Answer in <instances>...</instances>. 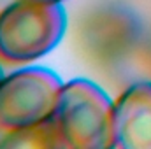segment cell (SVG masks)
<instances>
[{"mask_svg": "<svg viewBox=\"0 0 151 149\" xmlns=\"http://www.w3.org/2000/svg\"><path fill=\"white\" fill-rule=\"evenodd\" d=\"M53 119L63 148H116L114 100L90 79L76 77L63 82Z\"/></svg>", "mask_w": 151, "mask_h": 149, "instance_id": "7a4b0ae2", "label": "cell"}, {"mask_svg": "<svg viewBox=\"0 0 151 149\" xmlns=\"http://www.w3.org/2000/svg\"><path fill=\"white\" fill-rule=\"evenodd\" d=\"M114 135L119 149H151V81L130 84L114 100Z\"/></svg>", "mask_w": 151, "mask_h": 149, "instance_id": "277c9868", "label": "cell"}, {"mask_svg": "<svg viewBox=\"0 0 151 149\" xmlns=\"http://www.w3.org/2000/svg\"><path fill=\"white\" fill-rule=\"evenodd\" d=\"M0 148H35V149H47V148H63L58 126L55 119H47L44 123L32 125L27 128L5 132Z\"/></svg>", "mask_w": 151, "mask_h": 149, "instance_id": "5b68a950", "label": "cell"}, {"mask_svg": "<svg viewBox=\"0 0 151 149\" xmlns=\"http://www.w3.org/2000/svg\"><path fill=\"white\" fill-rule=\"evenodd\" d=\"M62 77L46 67H23L0 81V132L44 123L55 116Z\"/></svg>", "mask_w": 151, "mask_h": 149, "instance_id": "3957f363", "label": "cell"}, {"mask_svg": "<svg viewBox=\"0 0 151 149\" xmlns=\"http://www.w3.org/2000/svg\"><path fill=\"white\" fill-rule=\"evenodd\" d=\"M40 2H62L63 4V0H40Z\"/></svg>", "mask_w": 151, "mask_h": 149, "instance_id": "8992f818", "label": "cell"}, {"mask_svg": "<svg viewBox=\"0 0 151 149\" xmlns=\"http://www.w3.org/2000/svg\"><path fill=\"white\" fill-rule=\"evenodd\" d=\"M4 75H5V74H4V70H2V67H0V81L4 79Z\"/></svg>", "mask_w": 151, "mask_h": 149, "instance_id": "52a82bcc", "label": "cell"}, {"mask_svg": "<svg viewBox=\"0 0 151 149\" xmlns=\"http://www.w3.org/2000/svg\"><path fill=\"white\" fill-rule=\"evenodd\" d=\"M67 30L62 2L14 0L0 11V62L27 65L53 51Z\"/></svg>", "mask_w": 151, "mask_h": 149, "instance_id": "6da1fadb", "label": "cell"}]
</instances>
